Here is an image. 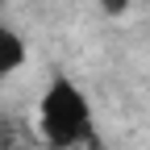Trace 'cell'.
<instances>
[{"label":"cell","instance_id":"4","mask_svg":"<svg viewBox=\"0 0 150 150\" xmlns=\"http://www.w3.org/2000/svg\"><path fill=\"white\" fill-rule=\"evenodd\" d=\"M100 8H104L108 17H121V13L129 8V0H100Z\"/></svg>","mask_w":150,"mask_h":150},{"label":"cell","instance_id":"1","mask_svg":"<svg viewBox=\"0 0 150 150\" xmlns=\"http://www.w3.org/2000/svg\"><path fill=\"white\" fill-rule=\"evenodd\" d=\"M38 138L46 150H79V146H96V117H92V100L88 92L54 75L46 83L42 100H38Z\"/></svg>","mask_w":150,"mask_h":150},{"label":"cell","instance_id":"3","mask_svg":"<svg viewBox=\"0 0 150 150\" xmlns=\"http://www.w3.org/2000/svg\"><path fill=\"white\" fill-rule=\"evenodd\" d=\"M17 146H21V125L0 112V150H17Z\"/></svg>","mask_w":150,"mask_h":150},{"label":"cell","instance_id":"2","mask_svg":"<svg viewBox=\"0 0 150 150\" xmlns=\"http://www.w3.org/2000/svg\"><path fill=\"white\" fill-rule=\"evenodd\" d=\"M25 59H29V54H25V38L17 33L13 25L0 21V79L17 75V71L25 67Z\"/></svg>","mask_w":150,"mask_h":150}]
</instances>
